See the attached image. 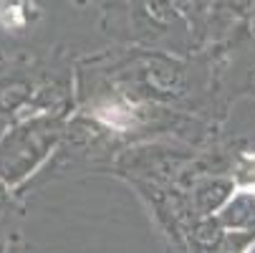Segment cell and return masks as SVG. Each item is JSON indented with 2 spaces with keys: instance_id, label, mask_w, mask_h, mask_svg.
Returning a JSON list of instances; mask_svg holds the SVG:
<instances>
[{
  "instance_id": "1",
  "label": "cell",
  "mask_w": 255,
  "mask_h": 253,
  "mask_svg": "<svg viewBox=\"0 0 255 253\" xmlns=\"http://www.w3.org/2000/svg\"><path fill=\"white\" fill-rule=\"evenodd\" d=\"M71 114L35 112L13 119L0 132V183L15 193L30 183L61 150Z\"/></svg>"
},
{
  "instance_id": "2",
  "label": "cell",
  "mask_w": 255,
  "mask_h": 253,
  "mask_svg": "<svg viewBox=\"0 0 255 253\" xmlns=\"http://www.w3.org/2000/svg\"><path fill=\"white\" fill-rule=\"evenodd\" d=\"M235 180L228 172H210L195 180V185L187 190L190 193V205L197 218H207V215H217L230 195L235 193Z\"/></svg>"
},
{
  "instance_id": "3",
  "label": "cell",
  "mask_w": 255,
  "mask_h": 253,
  "mask_svg": "<svg viewBox=\"0 0 255 253\" xmlns=\"http://www.w3.org/2000/svg\"><path fill=\"white\" fill-rule=\"evenodd\" d=\"M217 223L233 233H255V188H235L230 200L217 210Z\"/></svg>"
},
{
  "instance_id": "4",
  "label": "cell",
  "mask_w": 255,
  "mask_h": 253,
  "mask_svg": "<svg viewBox=\"0 0 255 253\" xmlns=\"http://www.w3.org/2000/svg\"><path fill=\"white\" fill-rule=\"evenodd\" d=\"M43 20V5L38 0H0V30L18 38L35 30Z\"/></svg>"
},
{
  "instance_id": "5",
  "label": "cell",
  "mask_w": 255,
  "mask_h": 253,
  "mask_svg": "<svg viewBox=\"0 0 255 253\" xmlns=\"http://www.w3.org/2000/svg\"><path fill=\"white\" fill-rule=\"evenodd\" d=\"M23 215V208L15 198V190L0 183V253H5L13 243V236L18 233V221Z\"/></svg>"
},
{
  "instance_id": "6",
  "label": "cell",
  "mask_w": 255,
  "mask_h": 253,
  "mask_svg": "<svg viewBox=\"0 0 255 253\" xmlns=\"http://www.w3.org/2000/svg\"><path fill=\"white\" fill-rule=\"evenodd\" d=\"M255 248V233H233L225 231V236L220 238L210 253H250Z\"/></svg>"
},
{
  "instance_id": "7",
  "label": "cell",
  "mask_w": 255,
  "mask_h": 253,
  "mask_svg": "<svg viewBox=\"0 0 255 253\" xmlns=\"http://www.w3.org/2000/svg\"><path fill=\"white\" fill-rule=\"evenodd\" d=\"M79 5H86V3H112V0H74Z\"/></svg>"
},
{
  "instance_id": "8",
  "label": "cell",
  "mask_w": 255,
  "mask_h": 253,
  "mask_svg": "<svg viewBox=\"0 0 255 253\" xmlns=\"http://www.w3.org/2000/svg\"><path fill=\"white\" fill-rule=\"evenodd\" d=\"M248 94H250V96H253V99H255V84H253V86H250V91H248Z\"/></svg>"
}]
</instances>
